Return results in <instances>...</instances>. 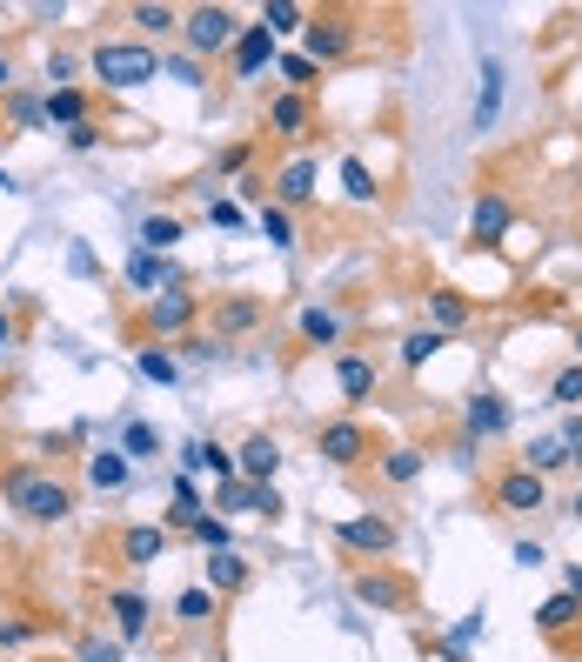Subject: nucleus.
Listing matches in <instances>:
<instances>
[{
  "label": "nucleus",
  "instance_id": "obj_16",
  "mask_svg": "<svg viewBox=\"0 0 582 662\" xmlns=\"http://www.w3.org/2000/svg\"><path fill=\"white\" fill-rule=\"evenodd\" d=\"M241 583H248V562L234 549H215L208 555V589H241Z\"/></svg>",
  "mask_w": 582,
  "mask_h": 662
},
{
  "label": "nucleus",
  "instance_id": "obj_14",
  "mask_svg": "<svg viewBox=\"0 0 582 662\" xmlns=\"http://www.w3.org/2000/svg\"><path fill=\"white\" fill-rule=\"evenodd\" d=\"M147 321L161 328V335H175V328H188V321H195V295H161V301L147 308Z\"/></svg>",
  "mask_w": 582,
  "mask_h": 662
},
{
  "label": "nucleus",
  "instance_id": "obj_43",
  "mask_svg": "<svg viewBox=\"0 0 582 662\" xmlns=\"http://www.w3.org/2000/svg\"><path fill=\"white\" fill-rule=\"evenodd\" d=\"M95 141H101V128H95V121H80V128H67V147H74V154H88Z\"/></svg>",
  "mask_w": 582,
  "mask_h": 662
},
{
  "label": "nucleus",
  "instance_id": "obj_29",
  "mask_svg": "<svg viewBox=\"0 0 582 662\" xmlns=\"http://www.w3.org/2000/svg\"><path fill=\"white\" fill-rule=\"evenodd\" d=\"M262 27H268V34H288V27H301V8H295V0H268V8H262Z\"/></svg>",
  "mask_w": 582,
  "mask_h": 662
},
{
  "label": "nucleus",
  "instance_id": "obj_13",
  "mask_svg": "<svg viewBox=\"0 0 582 662\" xmlns=\"http://www.w3.org/2000/svg\"><path fill=\"white\" fill-rule=\"evenodd\" d=\"M495 108H503V67L482 60V95H475V134L495 128Z\"/></svg>",
  "mask_w": 582,
  "mask_h": 662
},
{
  "label": "nucleus",
  "instance_id": "obj_3",
  "mask_svg": "<svg viewBox=\"0 0 582 662\" xmlns=\"http://www.w3.org/2000/svg\"><path fill=\"white\" fill-rule=\"evenodd\" d=\"M495 503H503V509H516V516H536V509L549 503V482H542L536 468H509L503 482H495Z\"/></svg>",
  "mask_w": 582,
  "mask_h": 662
},
{
  "label": "nucleus",
  "instance_id": "obj_19",
  "mask_svg": "<svg viewBox=\"0 0 582 662\" xmlns=\"http://www.w3.org/2000/svg\"><path fill=\"white\" fill-rule=\"evenodd\" d=\"M336 382H342V395H349V401H369V388H375V368H369L362 355H342Z\"/></svg>",
  "mask_w": 582,
  "mask_h": 662
},
{
  "label": "nucleus",
  "instance_id": "obj_10",
  "mask_svg": "<svg viewBox=\"0 0 582 662\" xmlns=\"http://www.w3.org/2000/svg\"><path fill=\"white\" fill-rule=\"evenodd\" d=\"M182 462H188V468H201V475H215V482H234V455H228V449H215V442H188V449H182Z\"/></svg>",
  "mask_w": 582,
  "mask_h": 662
},
{
  "label": "nucleus",
  "instance_id": "obj_40",
  "mask_svg": "<svg viewBox=\"0 0 582 662\" xmlns=\"http://www.w3.org/2000/svg\"><path fill=\"white\" fill-rule=\"evenodd\" d=\"M128 282H134V288H154V282H161V262L147 255V247H141L134 262H128Z\"/></svg>",
  "mask_w": 582,
  "mask_h": 662
},
{
  "label": "nucleus",
  "instance_id": "obj_25",
  "mask_svg": "<svg viewBox=\"0 0 582 662\" xmlns=\"http://www.w3.org/2000/svg\"><path fill=\"white\" fill-rule=\"evenodd\" d=\"M342 47H349V34H342L336 21H315V27H308V54H315V60H336Z\"/></svg>",
  "mask_w": 582,
  "mask_h": 662
},
{
  "label": "nucleus",
  "instance_id": "obj_18",
  "mask_svg": "<svg viewBox=\"0 0 582 662\" xmlns=\"http://www.w3.org/2000/svg\"><path fill=\"white\" fill-rule=\"evenodd\" d=\"M41 114H47V121H61V128H80V121H88V101H80V88H54Z\"/></svg>",
  "mask_w": 582,
  "mask_h": 662
},
{
  "label": "nucleus",
  "instance_id": "obj_17",
  "mask_svg": "<svg viewBox=\"0 0 582 662\" xmlns=\"http://www.w3.org/2000/svg\"><path fill=\"white\" fill-rule=\"evenodd\" d=\"M175 241H182V221L175 214H147L141 221V247H147V255H168Z\"/></svg>",
  "mask_w": 582,
  "mask_h": 662
},
{
  "label": "nucleus",
  "instance_id": "obj_49",
  "mask_svg": "<svg viewBox=\"0 0 582 662\" xmlns=\"http://www.w3.org/2000/svg\"><path fill=\"white\" fill-rule=\"evenodd\" d=\"M8 80H14V74H8V60H0V95H8Z\"/></svg>",
  "mask_w": 582,
  "mask_h": 662
},
{
  "label": "nucleus",
  "instance_id": "obj_6",
  "mask_svg": "<svg viewBox=\"0 0 582 662\" xmlns=\"http://www.w3.org/2000/svg\"><path fill=\"white\" fill-rule=\"evenodd\" d=\"M321 455L336 462V468L362 462V455H369V435H362V422H336V429H321Z\"/></svg>",
  "mask_w": 582,
  "mask_h": 662
},
{
  "label": "nucleus",
  "instance_id": "obj_15",
  "mask_svg": "<svg viewBox=\"0 0 582 662\" xmlns=\"http://www.w3.org/2000/svg\"><path fill=\"white\" fill-rule=\"evenodd\" d=\"M355 596L369 603V609H402V583H395V575H355Z\"/></svg>",
  "mask_w": 582,
  "mask_h": 662
},
{
  "label": "nucleus",
  "instance_id": "obj_12",
  "mask_svg": "<svg viewBox=\"0 0 582 662\" xmlns=\"http://www.w3.org/2000/svg\"><path fill=\"white\" fill-rule=\"evenodd\" d=\"M121 555H128L134 569H147V562H161V555H168V529H128V542H121Z\"/></svg>",
  "mask_w": 582,
  "mask_h": 662
},
{
  "label": "nucleus",
  "instance_id": "obj_2",
  "mask_svg": "<svg viewBox=\"0 0 582 662\" xmlns=\"http://www.w3.org/2000/svg\"><path fill=\"white\" fill-rule=\"evenodd\" d=\"M8 495H14V509L34 516V522H61L74 509L67 482H54V475H8Z\"/></svg>",
  "mask_w": 582,
  "mask_h": 662
},
{
  "label": "nucleus",
  "instance_id": "obj_39",
  "mask_svg": "<svg viewBox=\"0 0 582 662\" xmlns=\"http://www.w3.org/2000/svg\"><path fill=\"white\" fill-rule=\"evenodd\" d=\"M80 662H121V642L114 636H88L80 642Z\"/></svg>",
  "mask_w": 582,
  "mask_h": 662
},
{
  "label": "nucleus",
  "instance_id": "obj_5",
  "mask_svg": "<svg viewBox=\"0 0 582 662\" xmlns=\"http://www.w3.org/2000/svg\"><path fill=\"white\" fill-rule=\"evenodd\" d=\"M342 542L362 549V555H388V549H395V522H382V516H355V522H342Z\"/></svg>",
  "mask_w": 582,
  "mask_h": 662
},
{
  "label": "nucleus",
  "instance_id": "obj_4",
  "mask_svg": "<svg viewBox=\"0 0 582 662\" xmlns=\"http://www.w3.org/2000/svg\"><path fill=\"white\" fill-rule=\"evenodd\" d=\"M228 41H234V14L228 8H195L188 14V47L195 54H221Z\"/></svg>",
  "mask_w": 582,
  "mask_h": 662
},
{
  "label": "nucleus",
  "instance_id": "obj_51",
  "mask_svg": "<svg viewBox=\"0 0 582 662\" xmlns=\"http://www.w3.org/2000/svg\"><path fill=\"white\" fill-rule=\"evenodd\" d=\"M575 349H582V335H575Z\"/></svg>",
  "mask_w": 582,
  "mask_h": 662
},
{
  "label": "nucleus",
  "instance_id": "obj_44",
  "mask_svg": "<svg viewBox=\"0 0 582 662\" xmlns=\"http://www.w3.org/2000/svg\"><path fill=\"white\" fill-rule=\"evenodd\" d=\"M282 74H288V80H315V60H308V54H288Z\"/></svg>",
  "mask_w": 582,
  "mask_h": 662
},
{
  "label": "nucleus",
  "instance_id": "obj_32",
  "mask_svg": "<svg viewBox=\"0 0 582 662\" xmlns=\"http://www.w3.org/2000/svg\"><path fill=\"white\" fill-rule=\"evenodd\" d=\"M268 121H275V128H282V134H295V128H301V121H308V108H301V101H295V95H282V101H275V108H268Z\"/></svg>",
  "mask_w": 582,
  "mask_h": 662
},
{
  "label": "nucleus",
  "instance_id": "obj_41",
  "mask_svg": "<svg viewBox=\"0 0 582 662\" xmlns=\"http://www.w3.org/2000/svg\"><path fill=\"white\" fill-rule=\"evenodd\" d=\"M556 401H569V408H575V401H582V362H575V368H562V375H556Z\"/></svg>",
  "mask_w": 582,
  "mask_h": 662
},
{
  "label": "nucleus",
  "instance_id": "obj_20",
  "mask_svg": "<svg viewBox=\"0 0 582 662\" xmlns=\"http://www.w3.org/2000/svg\"><path fill=\"white\" fill-rule=\"evenodd\" d=\"M536 622H542L549 636H562V629H575V622H582V603H575V596H549V603L536 609Z\"/></svg>",
  "mask_w": 582,
  "mask_h": 662
},
{
  "label": "nucleus",
  "instance_id": "obj_38",
  "mask_svg": "<svg viewBox=\"0 0 582 662\" xmlns=\"http://www.w3.org/2000/svg\"><path fill=\"white\" fill-rule=\"evenodd\" d=\"M262 321V301H228L221 308V328H255Z\"/></svg>",
  "mask_w": 582,
  "mask_h": 662
},
{
  "label": "nucleus",
  "instance_id": "obj_46",
  "mask_svg": "<svg viewBox=\"0 0 582 662\" xmlns=\"http://www.w3.org/2000/svg\"><path fill=\"white\" fill-rule=\"evenodd\" d=\"M28 636V622H0V642H21Z\"/></svg>",
  "mask_w": 582,
  "mask_h": 662
},
{
  "label": "nucleus",
  "instance_id": "obj_34",
  "mask_svg": "<svg viewBox=\"0 0 582 662\" xmlns=\"http://www.w3.org/2000/svg\"><path fill=\"white\" fill-rule=\"evenodd\" d=\"M161 442H154V429L147 422H128V435H121V455H154Z\"/></svg>",
  "mask_w": 582,
  "mask_h": 662
},
{
  "label": "nucleus",
  "instance_id": "obj_7",
  "mask_svg": "<svg viewBox=\"0 0 582 662\" xmlns=\"http://www.w3.org/2000/svg\"><path fill=\"white\" fill-rule=\"evenodd\" d=\"M248 482H268L275 468H282V449H275V435H248L241 442V462H234Z\"/></svg>",
  "mask_w": 582,
  "mask_h": 662
},
{
  "label": "nucleus",
  "instance_id": "obj_45",
  "mask_svg": "<svg viewBox=\"0 0 582 662\" xmlns=\"http://www.w3.org/2000/svg\"><path fill=\"white\" fill-rule=\"evenodd\" d=\"M516 562H523V569H542L549 555H542V542H516Z\"/></svg>",
  "mask_w": 582,
  "mask_h": 662
},
{
  "label": "nucleus",
  "instance_id": "obj_50",
  "mask_svg": "<svg viewBox=\"0 0 582 662\" xmlns=\"http://www.w3.org/2000/svg\"><path fill=\"white\" fill-rule=\"evenodd\" d=\"M575 516H582V495H575Z\"/></svg>",
  "mask_w": 582,
  "mask_h": 662
},
{
  "label": "nucleus",
  "instance_id": "obj_8",
  "mask_svg": "<svg viewBox=\"0 0 582 662\" xmlns=\"http://www.w3.org/2000/svg\"><path fill=\"white\" fill-rule=\"evenodd\" d=\"M268 60H275V34H268V27L234 34V67H241V74H262Z\"/></svg>",
  "mask_w": 582,
  "mask_h": 662
},
{
  "label": "nucleus",
  "instance_id": "obj_30",
  "mask_svg": "<svg viewBox=\"0 0 582 662\" xmlns=\"http://www.w3.org/2000/svg\"><path fill=\"white\" fill-rule=\"evenodd\" d=\"M262 234H268L275 247H295V221H288V208H262Z\"/></svg>",
  "mask_w": 582,
  "mask_h": 662
},
{
  "label": "nucleus",
  "instance_id": "obj_21",
  "mask_svg": "<svg viewBox=\"0 0 582 662\" xmlns=\"http://www.w3.org/2000/svg\"><path fill=\"white\" fill-rule=\"evenodd\" d=\"M301 335L321 342V349H328V342H342V315H328V308H301Z\"/></svg>",
  "mask_w": 582,
  "mask_h": 662
},
{
  "label": "nucleus",
  "instance_id": "obj_33",
  "mask_svg": "<svg viewBox=\"0 0 582 662\" xmlns=\"http://www.w3.org/2000/svg\"><path fill=\"white\" fill-rule=\"evenodd\" d=\"M562 462H569V449H562V442H556V435H549V442H536V449H529V468H536V475H549V468H562Z\"/></svg>",
  "mask_w": 582,
  "mask_h": 662
},
{
  "label": "nucleus",
  "instance_id": "obj_37",
  "mask_svg": "<svg viewBox=\"0 0 582 662\" xmlns=\"http://www.w3.org/2000/svg\"><path fill=\"white\" fill-rule=\"evenodd\" d=\"M141 375H147V382H161V388H168V382H175V362L161 355V349H141Z\"/></svg>",
  "mask_w": 582,
  "mask_h": 662
},
{
  "label": "nucleus",
  "instance_id": "obj_48",
  "mask_svg": "<svg viewBox=\"0 0 582 662\" xmlns=\"http://www.w3.org/2000/svg\"><path fill=\"white\" fill-rule=\"evenodd\" d=\"M569 596H575V603H582V569H569Z\"/></svg>",
  "mask_w": 582,
  "mask_h": 662
},
{
  "label": "nucleus",
  "instance_id": "obj_26",
  "mask_svg": "<svg viewBox=\"0 0 582 662\" xmlns=\"http://www.w3.org/2000/svg\"><path fill=\"white\" fill-rule=\"evenodd\" d=\"M88 475H95V488H121V482H128V455H121V449H101V455L88 462Z\"/></svg>",
  "mask_w": 582,
  "mask_h": 662
},
{
  "label": "nucleus",
  "instance_id": "obj_47",
  "mask_svg": "<svg viewBox=\"0 0 582 662\" xmlns=\"http://www.w3.org/2000/svg\"><path fill=\"white\" fill-rule=\"evenodd\" d=\"M8 342H14V321H8V315H0V355H8Z\"/></svg>",
  "mask_w": 582,
  "mask_h": 662
},
{
  "label": "nucleus",
  "instance_id": "obj_28",
  "mask_svg": "<svg viewBox=\"0 0 582 662\" xmlns=\"http://www.w3.org/2000/svg\"><path fill=\"white\" fill-rule=\"evenodd\" d=\"M382 475H388V482H415V475H422V449H388Z\"/></svg>",
  "mask_w": 582,
  "mask_h": 662
},
{
  "label": "nucleus",
  "instance_id": "obj_35",
  "mask_svg": "<svg viewBox=\"0 0 582 662\" xmlns=\"http://www.w3.org/2000/svg\"><path fill=\"white\" fill-rule=\"evenodd\" d=\"M208 609H215V596H208V589H188V596L175 603V616H182V622H208Z\"/></svg>",
  "mask_w": 582,
  "mask_h": 662
},
{
  "label": "nucleus",
  "instance_id": "obj_27",
  "mask_svg": "<svg viewBox=\"0 0 582 662\" xmlns=\"http://www.w3.org/2000/svg\"><path fill=\"white\" fill-rule=\"evenodd\" d=\"M475 234H488V241H495V234H509V201L482 195V201H475Z\"/></svg>",
  "mask_w": 582,
  "mask_h": 662
},
{
  "label": "nucleus",
  "instance_id": "obj_9",
  "mask_svg": "<svg viewBox=\"0 0 582 662\" xmlns=\"http://www.w3.org/2000/svg\"><path fill=\"white\" fill-rule=\"evenodd\" d=\"M509 429V401L503 395H475L469 401V435H503Z\"/></svg>",
  "mask_w": 582,
  "mask_h": 662
},
{
  "label": "nucleus",
  "instance_id": "obj_36",
  "mask_svg": "<svg viewBox=\"0 0 582 662\" xmlns=\"http://www.w3.org/2000/svg\"><path fill=\"white\" fill-rule=\"evenodd\" d=\"M175 21H182V14H175V8H154V0H147V8H134V27H154V34H168Z\"/></svg>",
  "mask_w": 582,
  "mask_h": 662
},
{
  "label": "nucleus",
  "instance_id": "obj_1",
  "mask_svg": "<svg viewBox=\"0 0 582 662\" xmlns=\"http://www.w3.org/2000/svg\"><path fill=\"white\" fill-rule=\"evenodd\" d=\"M95 74L108 80V88H141V80L161 74V54L141 47V41H101L95 47Z\"/></svg>",
  "mask_w": 582,
  "mask_h": 662
},
{
  "label": "nucleus",
  "instance_id": "obj_11",
  "mask_svg": "<svg viewBox=\"0 0 582 662\" xmlns=\"http://www.w3.org/2000/svg\"><path fill=\"white\" fill-rule=\"evenodd\" d=\"M108 609H114V622H121V642L147 636V603H141L134 589H114V596H108Z\"/></svg>",
  "mask_w": 582,
  "mask_h": 662
},
{
  "label": "nucleus",
  "instance_id": "obj_24",
  "mask_svg": "<svg viewBox=\"0 0 582 662\" xmlns=\"http://www.w3.org/2000/svg\"><path fill=\"white\" fill-rule=\"evenodd\" d=\"M429 315H436V335H449V328H462V321H469V301L442 288V295H429Z\"/></svg>",
  "mask_w": 582,
  "mask_h": 662
},
{
  "label": "nucleus",
  "instance_id": "obj_42",
  "mask_svg": "<svg viewBox=\"0 0 582 662\" xmlns=\"http://www.w3.org/2000/svg\"><path fill=\"white\" fill-rule=\"evenodd\" d=\"M195 536L208 542V555H215V549H228V529H221L215 516H195Z\"/></svg>",
  "mask_w": 582,
  "mask_h": 662
},
{
  "label": "nucleus",
  "instance_id": "obj_23",
  "mask_svg": "<svg viewBox=\"0 0 582 662\" xmlns=\"http://www.w3.org/2000/svg\"><path fill=\"white\" fill-rule=\"evenodd\" d=\"M275 195H282V201H308V195H315V168H308V161H288L282 181H275Z\"/></svg>",
  "mask_w": 582,
  "mask_h": 662
},
{
  "label": "nucleus",
  "instance_id": "obj_22",
  "mask_svg": "<svg viewBox=\"0 0 582 662\" xmlns=\"http://www.w3.org/2000/svg\"><path fill=\"white\" fill-rule=\"evenodd\" d=\"M442 349H449V335H436V328H415V335L402 342V362H408V368H422V362L442 355Z\"/></svg>",
  "mask_w": 582,
  "mask_h": 662
},
{
  "label": "nucleus",
  "instance_id": "obj_31",
  "mask_svg": "<svg viewBox=\"0 0 582 662\" xmlns=\"http://www.w3.org/2000/svg\"><path fill=\"white\" fill-rule=\"evenodd\" d=\"M342 188H349V201H375V181L362 161H342Z\"/></svg>",
  "mask_w": 582,
  "mask_h": 662
}]
</instances>
